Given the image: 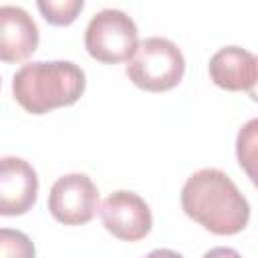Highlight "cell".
Masks as SVG:
<instances>
[{
  "mask_svg": "<svg viewBox=\"0 0 258 258\" xmlns=\"http://www.w3.org/2000/svg\"><path fill=\"white\" fill-rule=\"evenodd\" d=\"M204 258H242L238 250L234 248H228V246H218V248H212L204 254Z\"/></svg>",
  "mask_w": 258,
  "mask_h": 258,
  "instance_id": "cell-13",
  "label": "cell"
},
{
  "mask_svg": "<svg viewBox=\"0 0 258 258\" xmlns=\"http://www.w3.org/2000/svg\"><path fill=\"white\" fill-rule=\"evenodd\" d=\"M145 258H183V256L175 250H169V248H157V250H151Z\"/></svg>",
  "mask_w": 258,
  "mask_h": 258,
  "instance_id": "cell-14",
  "label": "cell"
},
{
  "mask_svg": "<svg viewBox=\"0 0 258 258\" xmlns=\"http://www.w3.org/2000/svg\"><path fill=\"white\" fill-rule=\"evenodd\" d=\"M137 44V26L133 18L127 16L123 10H99L87 24L85 48L99 62L117 64L129 60Z\"/></svg>",
  "mask_w": 258,
  "mask_h": 258,
  "instance_id": "cell-4",
  "label": "cell"
},
{
  "mask_svg": "<svg viewBox=\"0 0 258 258\" xmlns=\"http://www.w3.org/2000/svg\"><path fill=\"white\" fill-rule=\"evenodd\" d=\"M129 81L149 93H163L179 85L185 73V58L175 42L151 36L137 44L125 69Z\"/></svg>",
  "mask_w": 258,
  "mask_h": 258,
  "instance_id": "cell-3",
  "label": "cell"
},
{
  "mask_svg": "<svg viewBox=\"0 0 258 258\" xmlns=\"http://www.w3.org/2000/svg\"><path fill=\"white\" fill-rule=\"evenodd\" d=\"M103 226L115 238L125 242H137L151 230V210L141 196L135 191L119 189L113 191L99 210Z\"/></svg>",
  "mask_w": 258,
  "mask_h": 258,
  "instance_id": "cell-6",
  "label": "cell"
},
{
  "mask_svg": "<svg viewBox=\"0 0 258 258\" xmlns=\"http://www.w3.org/2000/svg\"><path fill=\"white\" fill-rule=\"evenodd\" d=\"M40 34L34 18L20 6H0V60H26L38 46Z\"/></svg>",
  "mask_w": 258,
  "mask_h": 258,
  "instance_id": "cell-8",
  "label": "cell"
},
{
  "mask_svg": "<svg viewBox=\"0 0 258 258\" xmlns=\"http://www.w3.org/2000/svg\"><path fill=\"white\" fill-rule=\"evenodd\" d=\"M99 210V189L85 173L58 177L48 194V212L64 226H81L93 220Z\"/></svg>",
  "mask_w": 258,
  "mask_h": 258,
  "instance_id": "cell-5",
  "label": "cell"
},
{
  "mask_svg": "<svg viewBox=\"0 0 258 258\" xmlns=\"http://www.w3.org/2000/svg\"><path fill=\"white\" fill-rule=\"evenodd\" d=\"M36 6L46 22L54 26H69L71 22L77 20L85 2L83 0H38Z\"/></svg>",
  "mask_w": 258,
  "mask_h": 258,
  "instance_id": "cell-10",
  "label": "cell"
},
{
  "mask_svg": "<svg viewBox=\"0 0 258 258\" xmlns=\"http://www.w3.org/2000/svg\"><path fill=\"white\" fill-rule=\"evenodd\" d=\"M38 196V175L34 167L14 155L0 157V216L26 214Z\"/></svg>",
  "mask_w": 258,
  "mask_h": 258,
  "instance_id": "cell-7",
  "label": "cell"
},
{
  "mask_svg": "<svg viewBox=\"0 0 258 258\" xmlns=\"http://www.w3.org/2000/svg\"><path fill=\"white\" fill-rule=\"evenodd\" d=\"M0 258H36V248L24 232L0 228Z\"/></svg>",
  "mask_w": 258,
  "mask_h": 258,
  "instance_id": "cell-11",
  "label": "cell"
},
{
  "mask_svg": "<svg viewBox=\"0 0 258 258\" xmlns=\"http://www.w3.org/2000/svg\"><path fill=\"white\" fill-rule=\"evenodd\" d=\"M210 79L226 91H250L256 85L258 60L240 46H224L210 58Z\"/></svg>",
  "mask_w": 258,
  "mask_h": 258,
  "instance_id": "cell-9",
  "label": "cell"
},
{
  "mask_svg": "<svg viewBox=\"0 0 258 258\" xmlns=\"http://www.w3.org/2000/svg\"><path fill=\"white\" fill-rule=\"evenodd\" d=\"M256 127H258V121L252 119L248 121L240 133H238V141H236V153H238V161L240 165L246 169V173L254 179V169H252V163H254V143H256Z\"/></svg>",
  "mask_w": 258,
  "mask_h": 258,
  "instance_id": "cell-12",
  "label": "cell"
},
{
  "mask_svg": "<svg viewBox=\"0 0 258 258\" xmlns=\"http://www.w3.org/2000/svg\"><path fill=\"white\" fill-rule=\"evenodd\" d=\"M83 91L85 73L71 60H34L22 64L12 77L14 99L32 115L75 105Z\"/></svg>",
  "mask_w": 258,
  "mask_h": 258,
  "instance_id": "cell-2",
  "label": "cell"
},
{
  "mask_svg": "<svg viewBox=\"0 0 258 258\" xmlns=\"http://www.w3.org/2000/svg\"><path fill=\"white\" fill-rule=\"evenodd\" d=\"M183 212L218 236L242 232L250 220L248 200L222 169L204 167L187 177L181 187Z\"/></svg>",
  "mask_w": 258,
  "mask_h": 258,
  "instance_id": "cell-1",
  "label": "cell"
}]
</instances>
